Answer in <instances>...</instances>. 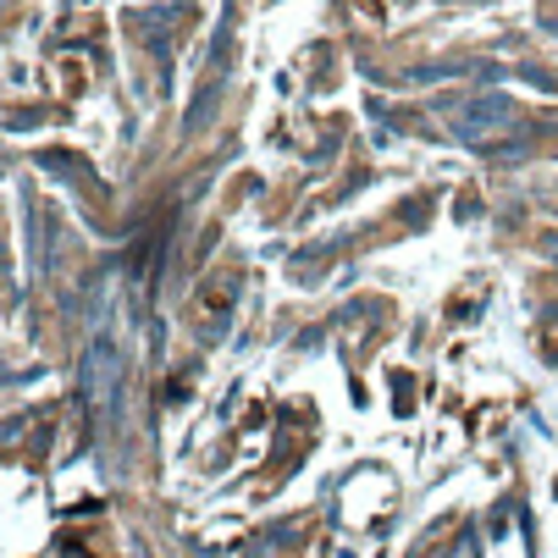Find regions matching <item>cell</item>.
Listing matches in <instances>:
<instances>
[{
    "label": "cell",
    "mask_w": 558,
    "mask_h": 558,
    "mask_svg": "<svg viewBox=\"0 0 558 558\" xmlns=\"http://www.w3.org/2000/svg\"><path fill=\"white\" fill-rule=\"evenodd\" d=\"M122 365H128V354H122V343H111L106 332L89 343V354H84V392H89V404L95 410H106L111 398H117V387H122Z\"/></svg>",
    "instance_id": "cell-1"
}]
</instances>
